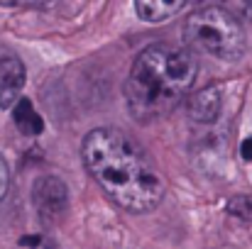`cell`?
I'll list each match as a JSON object with an SVG mask.
<instances>
[{
    "label": "cell",
    "instance_id": "9c48e42d",
    "mask_svg": "<svg viewBox=\"0 0 252 249\" xmlns=\"http://www.w3.org/2000/svg\"><path fill=\"white\" fill-rule=\"evenodd\" d=\"M228 213L240 218V220H252V193H240L228 200Z\"/></svg>",
    "mask_w": 252,
    "mask_h": 249
},
{
    "label": "cell",
    "instance_id": "5b68a950",
    "mask_svg": "<svg viewBox=\"0 0 252 249\" xmlns=\"http://www.w3.org/2000/svg\"><path fill=\"white\" fill-rule=\"evenodd\" d=\"M25 64L17 56H0V108L7 110L20 100V93L25 88Z\"/></svg>",
    "mask_w": 252,
    "mask_h": 249
},
{
    "label": "cell",
    "instance_id": "277c9868",
    "mask_svg": "<svg viewBox=\"0 0 252 249\" xmlns=\"http://www.w3.org/2000/svg\"><path fill=\"white\" fill-rule=\"evenodd\" d=\"M32 203L39 215H59L69 208V188L57 176H39L32 183Z\"/></svg>",
    "mask_w": 252,
    "mask_h": 249
},
{
    "label": "cell",
    "instance_id": "52a82bcc",
    "mask_svg": "<svg viewBox=\"0 0 252 249\" xmlns=\"http://www.w3.org/2000/svg\"><path fill=\"white\" fill-rule=\"evenodd\" d=\"M12 120H15V127L25 135V137H37L42 130H44V122L39 117V112L32 108V103L27 98H20L15 105H12Z\"/></svg>",
    "mask_w": 252,
    "mask_h": 249
},
{
    "label": "cell",
    "instance_id": "6da1fadb",
    "mask_svg": "<svg viewBox=\"0 0 252 249\" xmlns=\"http://www.w3.org/2000/svg\"><path fill=\"white\" fill-rule=\"evenodd\" d=\"M86 171L105 195L130 213H150L167 195V181L145 149L118 127L91 130L81 147Z\"/></svg>",
    "mask_w": 252,
    "mask_h": 249
},
{
    "label": "cell",
    "instance_id": "7c38bea8",
    "mask_svg": "<svg viewBox=\"0 0 252 249\" xmlns=\"http://www.w3.org/2000/svg\"><path fill=\"white\" fill-rule=\"evenodd\" d=\"M20 245H25V247H37V245H39V237H22Z\"/></svg>",
    "mask_w": 252,
    "mask_h": 249
},
{
    "label": "cell",
    "instance_id": "8992f818",
    "mask_svg": "<svg viewBox=\"0 0 252 249\" xmlns=\"http://www.w3.org/2000/svg\"><path fill=\"white\" fill-rule=\"evenodd\" d=\"M186 110H189V117H191L193 122H201V125L216 122L218 115H220V110H223L220 90H218L216 85H206V88L196 90L193 95H189Z\"/></svg>",
    "mask_w": 252,
    "mask_h": 249
},
{
    "label": "cell",
    "instance_id": "8fae6325",
    "mask_svg": "<svg viewBox=\"0 0 252 249\" xmlns=\"http://www.w3.org/2000/svg\"><path fill=\"white\" fill-rule=\"evenodd\" d=\"M240 157H243L245 162H252V137L243 139V144H240Z\"/></svg>",
    "mask_w": 252,
    "mask_h": 249
},
{
    "label": "cell",
    "instance_id": "7a4b0ae2",
    "mask_svg": "<svg viewBox=\"0 0 252 249\" xmlns=\"http://www.w3.org/2000/svg\"><path fill=\"white\" fill-rule=\"evenodd\" d=\"M198 74L196 56L184 47L152 44L137 54L125 81L127 110L137 122L164 117L189 95Z\"/></svg>",
    "mask_w": 252,
    "mask_h": 249
},
{
    "label": "cell",
    "instance_id": "3957f363",
    "mask_svg": "<svg viewBox=\"0 0 252 249\" xmlns=\"http://www.w3.org/2000/svg\"><path fill=\"white\" fill-rule=\"evenodd\" d=\"M184 42L191 49L220 61H238L248 49L245 32L238 17L218 5H208L189 15V20L184 22Z\"/></svg>",
    "mask_w": 252,
    "mask_h": 249
},
{
    "label": "cell",
    "instance_id": "ba28073f",
    "mask_svg": "<svg viewBox=\"0 0 252 249\" xmlns=\"http://www.w3.org/2000/svg\"><path fill=\"white\" fill-rule=\"evenodd\" d=\"M181 7H184L181 0H169V2L167 0H140V2H135V12L145 22H164Z\"/></svg>",
    "mask_w": 252,
    "mask_h": 249
},
{
    "label": "cell",
    "instance_id": "30bf717a",
    "mask_svg": "<svg viewBox=\"0 0 252 249\" xmlns=\"http://www.w3.org/2000/svg\"><path fill=\"white\" fill-rule=\"evenodd\" d=\"M7 188H10V168H7V164H5V159L0 157V203H2Z\"/></svg>",
    "mask_w": 252,
    "mask_h": 249
}]
</instances>
